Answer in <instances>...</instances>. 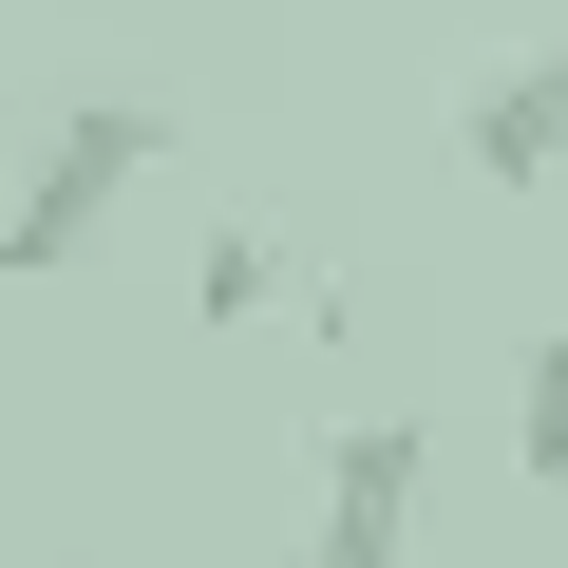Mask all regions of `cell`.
<instances>
[{
  "instance_id": "cell-1",
  "label": "cell",
  "mask_w": 568,
  "mask_h": 568,
  "mask_svg": "<svg viewBox=\"0 0 568 568\" xmlns=\"http://www.w3.org/2000/svg\"><path fill=\"white\" fill-rule=\"evenodd\" d=\"M152 152H171L152 95H77V114L20 152V190H0V284H77V265L114 246V209L152 190Z\"/></svg>"
},
{
  "instance_id": "cell-2",
  "label": "cell",
  "mask_w": 568,
  "mask_h": 568,
  "mask_svg": "<svg viewBox=\"0 0 568 568\" xmlns=\"http://www.w3.org/2000/svg\"><path fill=\"white\" fill-rule=\"evenodd\" d=\"M417 511H436L417 417H342V436H323V549H304V568H417Z\"/></svg>"
},
{
  "instance_id": "cell-3",
  "label": "cell",
  "mask_w": 568,
  "mask_h": 568,
  "mask_svg": "<svg viewBox=\"0 0 568 568\" xmlns=\"http://www.w3.org/2000/svg\"><path fill=\"white\" fill-rule=\"evenodd\" d=\"M455 152H474V190L530 209V190L568 171V39H549V58H493V77L455 95Z\"/></svg>"
},
{
  "instance_id": "cell-4",
  "label": "cell",
  "mask_w": 568,
  "mask_h": 568,
  "mask_svg": "<svg viewBox=\"0 0 568 568\" xmlns=\"http://www.w3.org/2000/svg\"><path fill=\"white\" fill-rule=\"evenodd\" d=\"M190 304H209V323H265V304H284V227H246V209H227V227H209V265H190Z\"/></svg>"
},
{
  "instance_id": "cell-5",
  "label": "cell",
  "mask_w": 568,
  "mask_h": 568,
  "mask_svg": "<svg viewBox=\"0 0 568 568\" xmlns=\"http://www.w3.org/2000/svg\"><path fill=\"white\" fill-rule=\"evenodd\" d=\"M511 455H530V493H568V323L511 361Z\"/></svg>"
}]
</instances>
